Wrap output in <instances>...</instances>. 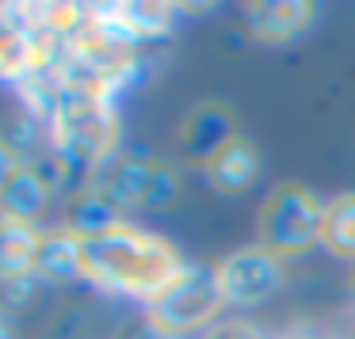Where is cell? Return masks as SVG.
I'll return each instance as SVG.
<instances>
[{
  "instance_id": "cell-1",
  "label": "cell",
  "mask_w": 355,
  "mask_h": 339,
  "mask_svg": "<svg viewBox=\"0 0 355 339\" xmlns=\"http://www.w3.org/2000/svg\"><path fill=\"white\" fill-rule=\"evenodd\" d=\"M180 275H184L180 252L146 229L115 221L111 229L80 237V278L103 286V290L153 301Z\"/></svg>"
},
{
  "instance_id": "cell-2",
  "label": "cell",
  "mask_w": 355,
  "mask_h": 339,
  "mask_svg": "<svg viewBox=\"0 0 355 339\" xmlns=\"http://www.w3.org/2000/svg\"><path fill=\"white\" fill-rule=\"evenodd\" d=\"M119 138V118L107 100L65 92L58 111L50 115V141L54 153L69 168H85L92 176L103 161H111V149Z\"/></svg>"
},
{
  "instance_id": "cell-3",
  "label": "cell",
  "mask_w": 355,
  "mask_h": 339,
  "mask_svg": "<svg viewBox=\"0 0 355 339\" xmlns=\"http://www.w3.org/2000/svg\"><path fill=\"white\" fill-rule=\"evenodd\" d=\"M58 35L39 19V4H0V80L27 84L54 69Z\"/></svg>"
},
{
  "instance_id": "cell-4",
  "label": "cell",
  "mask_w": 355,
  "mask_h": 339,
  "mask_svg": "<svg viewBox=\"0 0 355 339\" xmlns=\"http://www.w3.org/2000/svg\"><path fill=\"white\" fill-rule=\"evenodd\" d=\"M222 301H225V293H222V282H218V271L184 267V275L161 297L149 301V320H153V328L161 336L176 339L184 331H195L207 320H214Z\"/></svg>"
},
{
  "instance_id": "cell-5",
  "label": "cell",
  "mask_w": 355,
  "mask_h": 339,
  "mask_svg": "<svg viewBox=\"0 0 355 339\" xmlns=\"http://www.w3.org/2000/svg\"><path fill=\"white\" fill-rule=\"evenodd\" d=\"M88 187L100 202L111 210L119 206H146V210H164L176 202L180 183L172 168L164 164H146V161H103L88 176Z\"/></svg>"
},
{
  "instance_id": "cell-6",
  "label": "cell",
  "mask_w": 355,
  "mask_h": 339,
  "mask_svg": "<svg viewBox=\"0 0 355 339\" xmlns=\"http://www.w3.org/2000/svg\"><path fill=\"white\" fill-rule=\"evenodd\" d=\"M324 206L306 187H279L260 210V244L271 255H291L321 240Z\"/></svg>"
},
{
  "instance_id": "cell-7",
  "label": "cell",
  "mask_w": 355,
  "mask_h": 339,
  "mask_svg": "<svg viewBox=\"0 0 355 339\" xmlns=\"http://www.w3.org/2000/svg\"><path fill=\"white\" fill-rule=\"evenodd\" d=\"M279 275H283L279 255H271L268 248H241L218 267L222 293L233 305H256V301L271 297V290L279 286Z\"/></svg>"
},
{
  "instance_id": "cell-8",
  "label": "cell",
  "mask_w": 355,
  "mask_h": 339,
  "mask_svg": "<svg viewBox=\"0 0 355 339\" xmlns=\"http://www.w3.org/2000/svg\"><path fill=\"white\" fill-rule=\"evenodd\" d=\"M233 138H237V134H233L230 107H222V103H202V107H195L191 115L184 118V126H180V153L191 156V161L210 164Z\"/></svg>"
},
{
  "instance_id": "cell-9",
  "label": "cell",
  "mask_w": 355,
  "mask_h": 339,
  "mask_svg": "<svg viewBox=\"0 0 355 339\" xmlns=\"http://www.w3.org/2000/svg\"><path fill=\"white\" fill-rule=\"evenodd\" d=\"M39 240H42V232L35 225L0 217V282L8 286V282H24V278L35 275Z\"/></svg>"
},
{
  "instance_id": "cell-10",
  "label": "cell",
  "mask_w": 355,
  "mask_h": 339,
  "mask_svg": "<svg viewBox=\"0 0 355 339\" xmlns=\"http://www.w3.org/2000/svg\"><path fill=\"white\" fill-rule=\"evenodd\" d=\"M46 199H50L46 179H42L31 164H24V168L4 183V191H0V217L35 225V217L46 210Z\"/></svg>"
},
{
  "instance_id": "cell-11",
  "label": "cell",
  "mask_w": 355,
  "mask_h": 339,
  "mask_svg": "<svg viewBox=\"0 0 355 339\" xmlns=\"http://www.w3.org/2000/svg\"><path fill=\"white\" fill-rule=\"evenodd\" d=\"M35 275L46 278H77L80 275V232L77 229H54L42 232L39 240V259H35Z\"/></svg>"
},
{
  "instance_id": "cell-12",
  "label": "cell",
  "mask_w": 355,
  "mask_h": 339,
  "mask_svg": "<svg viewBox=\"0 0 355 339\" xmlns=\"http://www.w3.org/2000/svg\"><path fill=\"white\" fill-rule=\"evenodd\" d=\"M256 168H260L256 149L248 145V141L233 138L230 145L207 164V176H210V183H214L218 191H245V187L256 179Z\"/></svg>"
},
{
  "instance_id": "cell-13",
  "label": "cell",
  "mask_w": 355,
  "mask_h": 339,
  "mask_svg": "<svg viewBox=\"0 0 355 339\" xmlns=\"http://www.w3.org/2000/svg\"><path fill=\"white\" fill-rule=\"evenodd\" d=\"M309 12H313L309 4H283V0H275V4H252L248 8V27L263 42H279V39H291V35H298L306 27Z\"/></svg>"
},
{
  "instance_id": "cell-14",
  "label": "cell",
  "mask_w": 355,
  "mask_h": 339,
  "mask_svg": "<svg viewBox=\"0 0 355 339\" xmlns=\"http://www.w3.org/2000/svg\"><path fill=\"white\" fill-rule=\"evenodd\" d=\"M321 244L332 255L355 259V194H340L324 206V221H321Z\"/></svg>"
},
{
  "instance_id": "cell-15",
  "label": "cell",
  "mask_w": 355,
  "mask_h": 339,
  "mask_svg": "<svg viewBox=\"0 0 355 339\" xmlns=\"http://www.w3.org/2000/svg\"><path fill=\"white\" fill-rule=\"evenodd\" d=\"M207 339H271V336L263 328H256V324H248V320H225V324H218Z\"/></svg>"
},
{
  "instance_id": "cell-16",
  "label": "cell",
  "mask_w": 355,
  "mask_h": 339,
  "mask_svg": "<svg viewBox=\"0 0 355 339\" xmlns=\"http://www.w3.org/2000/svg\"><path fill=\"white\" fill-rule=\"evenodd\" d=\"M19 168H24V164H19L16 145H8V141L0 138V191H4V183H8V179L16 176Z\"/></svg>"
},
{
  "instance_id": "cell-17",
  "label": "cell",
  "mask_w": 355,
  "mask_h": 339,
  "mask_svg": "<svg viewBox=\"0 0 355 339\" xmlns=\"http://www.w3.org/2000/svg\"><path fill=\"white\" fill-rule=\"evenodd\" d=\"M283 339H329V336H324L321 328H294V331H286Z\"/></svg>"
},
{
  "instance_id": "cell-18",
  "label": "cell",
  "mask_w": 355,
  "mask_h": 339,
  "mask_svg": "<svg viewBox=\"0 0 355 339\" xmlns=\"http://www.w3.org/2000/svg\"><path fill=\"white\" fill-rule=\"evenodd\" d=\"M0 339H8V324L0 320Z\"/></svg>"
},
{
  "instance_id": "cell-19",
  "label": "cell",
  "mask_w": 355,
  "mask_h": 339,
  "mask_svg": "<svg viewBox=\"0 0 355 339\" xmlns=\"http://www.w3.org/2000/svg\"><path fill=\"white\" fill-rule=\"evenodd\" d=\"M347 282L355 286V259H352V271H347Z\"/></svg>"
},
{
  "instance_id": "cell-20",
  "label": "cell",
  "mask_w": 355,
  "mask_h": 339,
  "mask_svg": "<svg viewBox=\"0 0 355 339\" xmlns=\"http://www.w3.org/2000/svg\"><path fill=\"white\" fill-rule=\"evenodd\" d=\"M161 339H168V336H161Z\"/></svg>"
}]
</instances>
